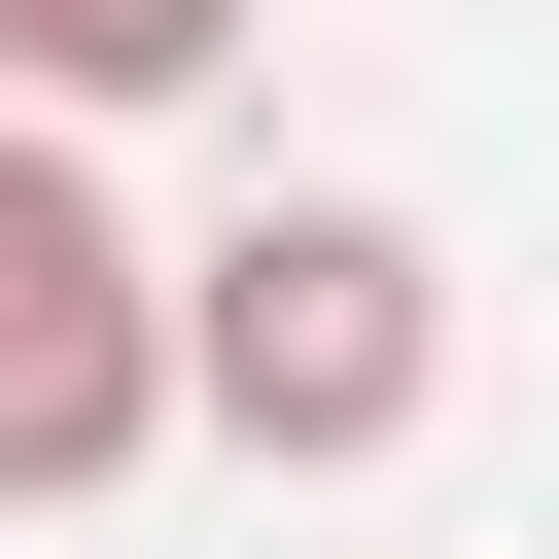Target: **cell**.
I'll use <instances>...</instances> for the list:
<instances>
[{
    "instance_id": "6da1fadb",
    "label": "cell",
    "mask_w": 559,
    "mask_h": 559,
    "mask_svg": "<svg viewBox=\"0 0 559 559\" xmlns=\"http://www.w3.org/2000/svg\"><path fill=\"white\" fill-rule=\"evenodd\" d=\"M175 384H210V454L384 489V454L454 419V245H419L384 175H280V210H210V245H175Z\"/></svg>"
},
{
    "instance_id": "7a4b0ae2",
    "label": "cell",
    "mask_w": 559,
    "mask_h": 559,
    "mask_svg": "<svg viewBox=\"0 0 559 559\" xmlns=\"http://www.w3.org/2000/svg\"><path fill=\"white\" fill-rule=\"evenodd\" d=\"M175 245L105 210V105H0V524H105L175 454Z\"/></svg>"
},
{
    "instance_id": "3957f363",
    "label": "cell",
    "mask_w": 559,
    "mask_h": 559,
    "mask_svg": "<svg viewBox=\"0 0 559 559\" xmlns=\"http://www.w3.org/2000/svg\"><path fill=\"white\" fill-rule=\"evenodd\" d=\"M210 70H245V0H0V105H105V140H140V105H210Z\"/></svg>"
}]
</instances>
